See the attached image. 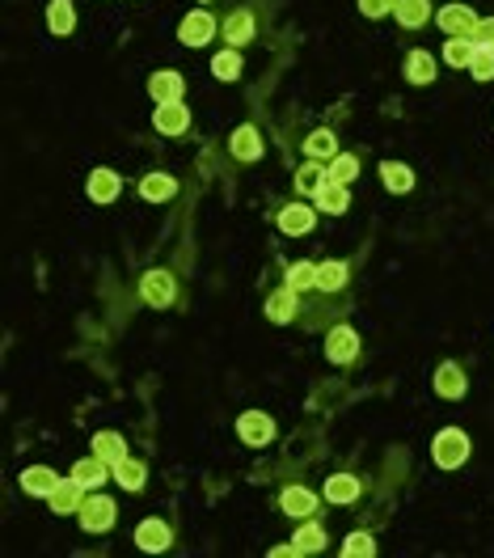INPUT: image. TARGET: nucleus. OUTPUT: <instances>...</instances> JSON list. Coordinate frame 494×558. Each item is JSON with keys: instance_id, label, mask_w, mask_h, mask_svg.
Returning a JSON list of instances; mask_svg holds the SVG:
<instances>
[{"instance_id": "obj_33", "label": "nucleus", "mask_w": 494, "mask_h": 558, "mask_svg": "<svg viewBox=\"0 0 494 558\" xmlns=\"http://www.w3.org/2000/svg\"><path fill=\"white\" fill-rule=\"evenodd\" d=\"M347 262H338V258H330V262H317V287L321 292H338V287H347Z\"/></svg>"}, {"instance_id": "obj_29", "label": "nucleus", "mask_w": 494, "mask_h": 558, "mask_svg": "<svg viewBox=\"0 0 494 558\" xmlns=\"http://www.w3.org/2000/svg\"><path fill=\"white\" fill-rule=\"evenodd\" d=\"M359 491H364V487H359L355 474H330V479H325V499H330V504H355Z\"/></svg>"}, {"instance_id": "obj_20", "label": "nucleus", "mask_w": 494, "mask_h": 558, "mask_svg": "<svg viewBox=\"0 0 494 558\" xmlns=\"http://www.w3.org/2000/svg\"><path fill=\"white\" fill-rule=\"evenodd\" d=\"M401 72H406V80H410V85H431V80H435V72H440V64H435V55H431V51H410V55H406V64H401Z\"/></svg>"}, {"instance_id": "obj_34", "label": "nucleus", "mask_w": 494, "mask_h": 558, "mask_svg": "<svg viewBox=\"0 0 494 558\" xmlns=\"http://www.w3.org/2000/svg\"><path fill=\"white\" fill-rule=\"evenodd\" d=\"M284 284L292 287V292H309V287H317V262H292L284 275Z\"/></svg>"}, {"instance_id": "obj_35", "label": "nucleus", "mask_w": 494, "mask_h": 558, "mask_svg": "<svg viewBox=\"0 0 494 558\" xmlns=\"http://www.w3.org/2000/svg\"><path fill=\"white\" fill-rule=\"evenodd\" d=\"M241 51L237 47H224L216 60H211V72H216V80H237L241 77Z\"/></svg>"}, {"instance_id": "obj_15", "label": "nucleus", "mask_w": 494, "mask_h": 558, "mask_svg": "<svg viewBox=\"0 0 494 558\" xmlns=\"http://www.w3.org/2000/svg\"><path fill=\"white\" fill-rule=\"evenodd\" d=\"M228 153L237 161H258L262 157V136H258L254 123H241L233 136H228Z\"/></svg>"}, {"instance_id": "obj_5", "label": "nucleus", "mask_w": 494, "mask_h": 558, "mask_svg": "<svg viewBox=\"0 0 494 558\" xmlns=\"http://www.w3.org/2000/svg\"><path fill=\"white\" fill-rule=\"evenodd\" d=\"M237 436L250 448H267L275 440V419L267 415V411H245V415L237 419Z\"/></svg>"}, {"instance_id": "obj_23", "label": "nucleus", "mask_w": 494, "mask_h": 558, "mask_svg": "<svg viewBox=\"0 0 494 558\" xmlns=\"http://www.w3.org/2000/svg\"><path fill=\"white\" fill-rule=\"evenodd\" d=\"M381 182H384V191L410 195V191H415V170H410L406 161H384V165H381Z\"/></svg>"}, {"instance_id": "obj_7", "label": "nucleus", "mask_w": 494, "mask_h": 558, "mask_svg": "<svg viewBox=\"0 0 494 558\" xmlns=\"http://www.w3.org/2000/svg\"><path fill=\"white\" fill-rule=\"evenodd\" d=\"M152 128L161 136H186L191 128V111H186V102H157V111H152Z\"/></svg>"}, {"instance_id": "obj_13", "label": "nucleus", "mask_w": 494, "mask_h": 558, "mask_svg": "<svg viewBox=\"0 0 494 558\" xmlns=\"http://www.w3.org/2000/svg\"><path fill=\"white\" fill-rule=\"evenodd\" d=\"M465 389H469V377H465L461 364H452V360H444V364L435 368V394L448 402L465 398Z\"/></svg>"}, {"instance_id": "obj_12", "label": "nucleus", "mask_w": 494, "mask_h": 558, "mask_svg": "<svg viewBox=\"0 0 494 558\" xmlns=\"http://www.w3.org/2000/svg\"><path fill=\"white\" fill-rule=\"evenodd\" d=\"M279 508L287 516H296V521H313L317 516V495L309 491V487H284L279 491Z\"/></svg>"}, {"instance_id": "obj_25", "label": "nucleus", "mask_w": 494, "mask_h": 558, "mask_svg": "<svg viewBox=\"0 0 494 558\" xmlns=\"http://www.w3.org/2000/svg\"><path fill=\"white\" fill-rule=\"evenodd\" d=\"M55 482H60L55 470H47V465H30V470L21 474V491L34 495V499H47V495L55 491Z\"/></svg>"}, {"instance_id": "obj_39", "label": "nucleus", "mask_w": 494, "mask_h": 558, "mask_svg": "<svg viewBox=\"0 0 494 558\" xmlns=\"http://www.w3.org/2000/svg\"><path fill=\"white\" fill-rule=\"evenodd\" d=\"M342 554H347V558H372V554H376L372 533H351V537L342 542Z\"/></svg>"}, {"instance_id": "obj_41", "label": "nucleus", "mask_w": 494, "mask_h": 558, "mask_svg": "<svg viewBox=\"0 0 494 558\" xmlns=\"http://www.w3.org/2000/svg\"><path fill=\"white\" fill-rule=\"evenodd\" d=\"M473 43H478V47H494V17H478V26H473Z\"/></svg>"}, {"instance_id": "obj_4", "label": "nucleus", "mask_w": 494, "mask_h": 558, "mask_svg": "<svg viewBox=\"0 0 494 558\" xmlns=\"http://www.w3.org/2000/svg\"><path fill=\"white\" fill-rule=\"evenodd\" d=\"M177 38H182V47H208L216 38V17L208 9H191L182 17V26H177Z\"/></svg>"}, {"instance_id": "obj_6", "label": "nucleus", "mask_w": 494, "mask_h": 558, "mask_svg": "<svg viewBox=\"0 0 494 558\" xmlns=\"http://www.w3.org/2000/svg\"><path fill=\"white\" fill-rule=\"evenodd\" d=\"M325 360L330 364H355L359 360V335H355L351 326H334L325 335Z\"/></svg>"}, {"instance_id": "obj_26", "label": "nucleus", "mask_w": 494, "mask_h": 558, "mask_svg": "<svg viewBox=\"0 0 494 558\" xmlns=\"http://www.w3.org/2000/svg\"><path fill=\"white\" fill-rule=\"evenodd\" d=\"M94 453L114 470L119 462H128V440H123L119 431H97V436H94Z\"/></svg>"}, {"instance_id": "obj_19", "label": "nucleus", "mask_w": 494, "mask_h": 558, "mask_svg": "<svg viewBox=\"0 0 494 558\" xmlns=\"http://www.w3.org/2000/svg\"><path fill=\"white\" fill-rule=\"evenodd\" d=\"M313 204H317L321 212H330V216H342V212L351 208V191H347L342 182H330V178H325L317 187V195H313Z\"/></svg>"}, {"instance_id": "obj_38", "label": "nucleus", "mask_w": 494, "mask_h": 558, "mask_svg": "<svg viewBox=\"0 0 494 558\" xmlns=\"http://www.w3.org/2000/svg\"><path fill=\"white\" fill-rule=\"evenodd\" d=\"M469 72H473V80H494V47H478V51H473Z\"/></svg>"}, {"instance_id": "obj_21", "label": "nucleus", "mask_w": 494, "mask_h": 558, "mask_svg": "<svg viewBox=\"0 0 494 558\" xmlns=\"http://www.w3.org/2000/svg\"><path fill=\"white\" fill-rule=\"evenodd\" d=\"M296 301H301V292H292L287 284H284V287H275L271 296H267V318H271L275 326H284V321H292V318H296V309H301Z\"/></svg>"}, {"instance_id": "obj_1", "label": "nucleus", "mask_w": 494, "mask_h": 558, "mask_svg": "<svg viewBox=\"0 0 494 558\" xmlns=\"http://www.w3.org/2000/svg\"><path fill=\"white\" fill-rule=\"evenodd\" d=\"M469 436H465L461 428H444L435 440H431V457H435V465L440 470H461L465 462H469Z\"/></svg>"}, {"instance_id": "obj_17", "label": "nucleus", "mask_w": 494, "mask_h": 558, "mask_svg": "<svg viewBox=\"0 0 494 558\" xmlns=\"http://www.w3.org/2000/svg\"><path fill=\"white\" fill-rule=\"evenodd\" d=\"M72 479H77L80 487H85V491H102V482L114 479V470L94 453V457H85V462L72 465Z\"/></svg>"}, {"instance_id": "obj_9", "label": "nucleus", "mask_w": 494, "mask_h": 558, "mask_svg": "<svg viewBox=\"0 0 494 558\" xmlns=\"http://www.w3.org/2000/svg\"><path fill=\"white\" fill-rule=\"evenodd\" d=\"M275 224H279V233H287V237H304V233H313L317 212L309 208V204H287V208H279Z\"/></svg>"}, {"instance_id": "obj_14", "label": "nucleus", "mask_w": 494, "mask_h": 558, "mask_svg": "<svg viewBox=\"0 0 494 558\" xmlns=\"http://www.w3.org/2000/svg\"><path fill=\"white\" fill-rule=\"evenodd\" d=\"M148 94H152V102H182L186 80H182V72H174V68H161V72L148 77Z\"/></svg>"}, {"instance_id": "obj_31", "label": "nucleus", "mask_w": 494, "mask_h": 558, "mask_svg": "<svg viewBox=\"0 0 494 558\" xmlns=\"http://www.w3.org/2000/svg\"><path fill=\"white\" fill-rule=\"evenodd\" d=\"M473 51H478V43H473L469 34H457V38H448L444 43V64L448 68H469Z\"/></svg>"}, {"instance_id": "obj_30", "label": "nucleus", "mask_w": 494, "mask_h": 558, "mask_svg": "<svg viewBox=\"0 0 494 558\" xmlns=\"http://www.w3.org/2000/svg\"><path fill=\"white\" fill-rule=\"evenodd\" d=\"M393 17L401 21V30H418L431 21V0H398Z\"/></svg>"}, {"instance_id": "obj_24", "label": "nucleus", "mask_w": 494, "mask_h": 558, "mask_svg": "<svg viewBox=\"0 0 494 558\" xmlns=\"http://www.w3.org/2000/svg\"><path fill=\"white\" fill-rule=\"evenodd\" d=\"M47 30L55 38H68V34L77 30V9H72V0H51L47 4Z\"/></svg>"}, {"instance_id": "obj_32", "label": "nucleus", "mask_w": 494, "mask_h": 558, "mask_svg": "<svg viewBox=\"0 0 494 558\" xmlns=\"http://www.w3.org/2000/svg\"><path fill=\"white\" fill-rule=\"evenodd\" d=\"M325 178H330V182H342V187H351L355 178H359V157H355V153H338V157H330Z\"/></svg>"}, {"instance_id": "obj_2", "label": "nucleus", "mask_w": 494, "mask_h": 558, "mask_svg": "<svg viewBox=\"0 0 494 558\" xmlns=\"http://www.w3.org/2000/svg\"><path fill=\"white\" fill-rule=\"evenodd\" d=\"M140 301L152 304V309H169L177 301V279L165 267H152V271H144L140 279Z\"/></svg>"}, {"instance_id": "obj_37", "label": "nucleus", "mask_w": 494, "mask_h": 558, "mask_svg": "<svg viewBox=\"0 0 494 558\" xmlns=\"http://www.w3.org/2000/svg\"><path fill=\"white\" fill-rule=\"evenodd\" d=\"M321 182H325V170H321L317 161L309 157L301 170H296V191H301V195H317Z\"/></svg>"}, {"instance_id": "obj_16", "label": "nucleus", "mask_w": 494, "mask_h": 558, "mask_svg": "<svg viewBox=\"0 0 494 558\" xmlns=\"http://www.w3.org/2000/svg\"><path fill=\"white\" fill-rule=\"evenodd\" d=\"M85 191H89V199H94V204H114V199H119V191H123V178L114 174V170H94V174H89V182H85Z\"/></svg>"}, {"instance_id": "obj_22", "label": "nucleus", "mask_w": 494, "mask_h": 558, "mask_svg": "<svg viewBox=\"0 0 494 558\" xmlns=\"http://www.w3.org/2000/svg\"><path fill=\"white\" fill-rule=\"evenodd\" d=\"M224 38H228V47H245L250 38H254V13L250 9H233V13L224 17Z\"/></svg>"}, {"instance_id": "obj_8", "label": "nucleus", "mask_w": 494, "mask_h": 558, "mask_svg": "<svg viewBox=\"0 0 494 558\" xmlns=\"http://www.w3.org/2000/svg\"><path fill=\"white\" fill-rule=\"evenodd\" d=\"M169 542H174V529L165 521H157V516H148V521L136 525V546L144 554H161V550H169Z\"/></svg>"}, {"instance_id": "obj_3", "label": "nucleus", "mask_w": 494, "mask_h": 558, "mask_svg": "<svg viewBox=\"0 0 494 558\" xmlns=\"http://www.w3.org/2000/svg\"><path fill=\"white\" fill-rule=\"evenodd\" d=\"M80 529L85 533H106V529L114 525V516H119V508H114V499H106V495H85V504H80Z\"/></svg>"}, {"instance_id": "obj_10", "label": "nucleus", "mask_w": 494, "mask_h": 558, "mask_svg": "<svg viewBox=\"0 0 494 558\" xmlns=\"http://www.w3.org/2000/svg\"><path fill=\"white\" fill-rule=\"evenodd\" d=\"M435 21H440V30H444L448 38H457V34H469V38H473L478 13H473L469 4H444V9L435 13Z\"/></svg>"}, {"instance_id": "obj_36", "label": "nucleus", "mask_w": 494, "mask_h": 558, "mask_svg": "<svg viewBox=\"0 0 494 558\" xmlns=\"http://www.w3.org/2000/svg\"><path fill=\"white\" fill-rule=\"evenodd\" d=\"M144 479H148V470H144L140 462H131V457H128V462L114 465V482H119L123 491H140Z\"/></svg>"}, {"instance_id": "obj_28", "label": "nucleus", "mask_w": 494, "mask_h": 558, "mask_svg": "<svg viewBox=\"0 0 494 558\" xmlns=\"http://www.w3.org/2000/svg\"><path fill=\"white\" fill-rule=\"evenodd\" d=\"M292 550H296V554H321V550H325V529H321L317 521H301L296 537H292Z\"/></svg>"}, {"instance_id": "obj_40", "label": "nucleus", "mask_w": 494, "mask_h": 558, "mask_svg": "<svg viewBox=\"0 0 494 558\" xmlns=\"http://www.w3.org/2000/svg\"><path fill=\"white\" fill-rule=\"evenodd\" d=\"M393 9H398V0H359V13L372 17V21L384 13H393Z\"/></svg>"}, {"instance_id": "obj_11", "label": "nucleus", "mask_w": 494, "mask_h": 558, "mask_svg": "<svg viewBox=\"0 0 494 558\" xmlns=\"http://www.w3.org/2000/svg\"><path fill=\"white\" fill-rule=\"evenodd\" d=\"M85 495H89V491H85V487H80V482L68 474V479L55 482V491L47 495V504H51V512H55V516H68V512H80Z\"/></svg>"}, {"instance_id": "obj_27", "label": "nucleus", "mask_w": 494, "mask_h": 558, "mask_svg": "<svg viewBox=\"0 0 494 558\" xmlns=\"http://www.w3.org/2000/svg\"><path fill=\"white\" fill-rule=\"evenodd\" d=\"M304 157H313V161H330V157H338V136H334L330 128L309 131V136H304Z\"/></svg>"}, {"instance_id": "obj_18", "label": "nucleus", "mask_w": 494, "mask_h": 558, "mask_svg": "<svg viewBox=\"0 0 494 558\" xmlns=\"http://www.w3.org/2000/svg\"><path fill=\"white\" fill-rule=\"evenodd\" d=\"M177 195V178L174 174H144L140 178V199L144 204H169Z\"/></svg>"}]
</instances>
